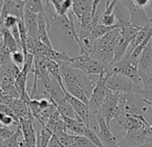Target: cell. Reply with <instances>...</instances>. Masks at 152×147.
<instances>
[{
  "label": "cell",
  "mask_w": 152,
  "mask_h": 147,
  "mask_svg": "<svg viewBox=\"0 0 152 147\" xmlns=\"http://www.w3.org/2000/svg\"><path fill=\"white\" fill-rule=\"evenodd\" d=\"M121 37V29H115L94 41L91 57L106 65H111Z\"/></svg>",
  "instance_id": "6da1fadb"
},
{
  "label": "cell",
  "mask_w": 152,
  "mask_h": 147,
  "mask_svg": "<svg viewBox=\"0 0 152 147\" xmlns=\"http://www.w3.org/2000/svg\"><path fill=\"white\" fill-rule=\"evenodd\" d=\"M60 69L64 85H77L85 93L89 99L91 98L97 83L91 78V76L81 69L70 66L69 64L60 65Z\"/></svg>",
  "instance_id": "7a4b0ae2"
},
{
  "label": "cell",
  "mask_w": 152,
  "mask_h": 147,
  "mask_svg": "<svg viewBox=\"0 0 152 147\" xmlns=\"http://www.w3.org/2000/svg\"><path fill=\"white\" fill-rule=\"evenodd\" d=\"M73 68H78L84 71L89 76L91 75H107L113 71L112 65H106L91 57L89 53L80 54L74 57V61L70 65Z\"/></svg>",
  "instance_id": "3957f363"
},
{
  "label": "cell",
  "mask_w": 152,
  "mask_h": 147,
  "mask_svg": "<svg viewBox=\"0 0 152 147\" xmlns=\"http://www.w3.org/2000/svg\"><path fill=\"white\" fill-rule=\"evenodd\" d=\"M112 65H113L114 72L127 77L136 86L140 87V85L142 82H141V78H140V72H139L138 61L132 59L130 56H124V57L122 60H120L119 62Z\"/></svg>",
  "instance_id": "277c9868"
},
{
  "label": "cell",
  "mask_w": 152,
  "mask_h": 147,
  "mask_svg": "<svg viewBox=\"0 0 152 147\" xmlns=\"http://www.w3.org/2000/svg\"><path fill=\"white\" fill-rule=\"evenodd\" d=\"M107 77L106 75L99 76V79L96 83V86L93 90V93L90 98L89 101V110L90 113L92 114L94 117L98 113L99 108L107 99V95L111 91H109L106 85Z\"/></svg>",
  "instance_id": "5b68a950"
},
{
  "label": "cell",
  "mask_w": 152,
  "mask_h": 147,
  "mask_svg": "<svg viewBox=\"0 0 152 147\" xmlns=\"http://www.w3.org/2000/svg\"><path fill=\"white\" fill-rule=\"evenodd\" d=\"M106 77V85L109 91L129 95L133 94L135 85L127 77L116 74L115 72H114V70L111 73L107 74Z\"/></svg>",
  "instance_id": "8992f818"
},
{
  "label": "cell",
  "mask_w": 152,
  "mask_h": 147,
  "mask_svg": "<svg viewBox=\"0 0 152 147\" xmlns=\"http://www.w3.org/2000/svg\"><path fill=\"white\" fill-rule=\"evenodd\" d=\"M121 94L122 93H120L110 92L98 111V113L105 118L108 126H110V122L115 119L119 113V101Z\"/></svg>",
  "instance_id": "52a82bcc"
},
{
  "label": "cell",
  "mask_w": 152,
  "mask_h": 147,
  "mask_svg": "<svg viewBox=\"0 0 152 147\" xmlns=\"http://www.w3.org/2000/svg\"><path fill=\"white\" fill-rule=\"evenodd\" d=\"M100 2L99 0H73L72 11L78 21L91 15L94 17Z\"/></svg>",
  "instance_id": "ba28073f"
},
{
  "label": "cell",
  "mask_w": 152,
  "mask_h": 147,
  "mask_svg": "<svg viewBox=\"0 0 152 147\" xmlns=\"http://www.w3.org/2000/svg\"><path fill=\"white\" fill-rule=\"evenodd\" d=\"M124 7L128 10L130 15V23L132 26L137 28H143L144 26L150 24L151 19H149L144 9L137 7L133 5L132 1H121Z\"/></svg>",
  "instance_id": "9c48e42d"
},
{
  "label": "cell",
  "mask_w": 152,
  "mask_h": 147,
  "mask_svg": "<svg viewBox=\"0 0 152 147\" xmlns=\"http://www.w3.org/2000/svg\"><path fill=\"white\" fill-rule=\"evenodd\" d=\"M96 120L98 122V125L99 126V137L100 138L101 142L103 143L105 147H120L119 142L115 135L112 133L110 126H107L105 118L99 113L95 116Z\"/></svg>",
  "instance_id": "30bf717a"
},
{
  "label": "cell",
  "mask_w": 152,
  "mask_h": 147,
  "mask_svg": "<svg viewBox=\"0 0 152 147\" xmlns=\"http://www.w3.org/2000/svg\"><path fill=\"white\" fill-rule=\"evenodd\" d=\"M25 4V1H11V0L4 1L1 9V16L3 20L5 21V19L9 15H13L20 20H23Z\"/></svg>",
  "instance_id": "8fae6325"
},
{
  "label": "cell",
  "mask_w": 152,
  "mask_h": 147,
  "mask_svg": "<svg viewBox=\"0 0 152 147\" xmlns=\"http://www.w3.org/2000/svg\"><path fill=\"white\" fill-rule=\"evenodd\" d=\"M65 93V98L66 100L69 101V103L72 105V109L74 110L75 113H76V116H78L83 123L90 127V116H91V113H90V110H89V106L87 104H85L84 102L81 101L80 100L74 98L73 96H72L71 94H69L66 91H64Z\"/></svg>",
  "instance_id": "7c38bea8"
},
{
  "label": "cell",
  "mask_w": 152,
  "mask_h": 147,
  "mask_svg": "<svg viewBox=\"0 0 152 147\" xmlns=\"http://www.w3.org/2000/svg\"><path fill=\"white\" fill-rule=\"evenodd\" d=\"M34 118L20 119V126L23 135V141L31 146H37V134L33 124Z\"/></svg>",
  "instance_id": "4fadbf2b"
},
{
  "label": "cell",
  "mask_w": 152,
  "mask_h": 147,
  "mask_svg": "<svg viewBox=\"0 0 152 147\" xmlns=\"http://www.w3.org/2000/svg\"><path fill=\"white\" fill-rule=\"evenodd\" d=\"M140 76L143 84V88L135 85L133 89V94H140L143 96L144 99L152 101V73L140 74Z\"/></svg>",
  "instance_id": "5bb4252c"
},
{
  "label": "cell",
  "mask_w": 152,
  "mask_h": 147,
  "mask_svg": "<svg viewBox=\"0 0 152 147\" xmlns=\"http://www.w3.org/2000/svg\"><path fill=\"white\" fill-rule=\"evenodd\" d=\"M41 81V80H40ZM42 82V81H41ZM45 88L47 89L51 100H53L56 104L65 99V93L61 87L59 83L51 76V80L48 83L42 82Z\"/></svg>",
  "instance_id": "9a60e30c"
},
{
  "label": "cell",
  "mask_w": 152,
  "mask_h": 147,
  "mask_svg": "<svg viewBox=\"0 0 152 147\" xmlns=\"http://www.w3.org/2000/svg\"><path fill=\"white\" fill-rule=\"evenodd\" d=\"M23 22L29 35L34 41L39 40V25H38V15H35L29 10L25 9Z\"/></svg>",
  "instance_id": "2e32d148"
},
{
  "label": "cell",
  "mask_w": 152,
  "mask_h": 147,
  "mask_svg": "<svg viewBox=\"0 0 152 147\" xmlns=\"http://www.w3.org/2000/svg\"><path fill=\"white\" fill-rule=\"evenodd\" d=\"M138 67H139L140 74L152 73L151 72V68H152V40L141 53V55L139 58Z\"/></svg>",
  "instance_id": "e0dca14e"
},
{
  "label": "cell",
  "mask_w": 152,
  "mask_h": 147,
  "mask_svg": "<svg viewBox=\"0 0 152 147\" xmlns=\"http://www.w3.org/2000/svg\"><path fill=\"white\" fill-rule=\"evenodd\" d=\"M8 106L12 109V110L14 111L15 116L19 119L33 118L31 112H30L28 104L23 100H22L21 98L20 99H12L9 101Z\"/></svg>",
  "instance_id": "ac0fdd59"
},
{
  "label": "cell",
  "mask_w": 152,
  "mask_h": 147,
  "mask_svg": "<svg viewBox=\"0 0 152 147\" xmlns=\"http://www.w3.org/2000/svg\"><path fill=\"white\" fill-rule=\"evenodd\" d=\"M45 65L49 73V75L55 78L58 83L59 85H61V87L64 89V91L65 90L64 88V82H63V77H62V74H61V69H60V65L51 60V59H48V58H45Z\"/></svg>",
  "instance_id": "d6986e66"
},
{
  "label": "cell",
  "mask_w": 152,
  "mask_h": 147,
  "mask_svg": "<svg viewBox=\"0 0 152 147\" xmlns=\"http://www.w3.org/2000/svg\"><path fill=\"white\" fill-rule=\"evenodd\" d=\"M51 5L53 6L57 16H64L72 10V0H51Z\"/></svg>",
  "instance_id": "ffe728a7"
},
{
  "label": "cell",
  "mask_w": 152,
  "mask_h": 147,
  "mask_svg": "<svg viewBox=\"0 0 152 147\" xmlns=\"http://www.w3.org/2000/svg\"><path fill=\"white\" fill-rule=\"evenodd\" d=\"M64 88L69 94H71L72 96H73L74 98L80 100L81 101L84 102L85 104H87L89 106V101L90 99L87 97V95L85 94V93L77 85H64Z\"/></svg>",
  "instance_id": "44dd1931"
},
{
  "label": "cell",
  "mask_w": 152,
  "mask_h": 147,
  "mask_svg": "<svg viewBox=\"0 0 152 147\" xmlns=\"http://www.w3.org/2000/svg\"><path fill=\"white\" fill-rule=\"evenodd\" d=\"M56 107H57V110L59 111V113L62 117H66V118H73V119L77 118V116H76L74 110L72 109V107L69 103V101L66 100V98L64 100H63L62 101H60L59 103H57Z\"/></svg>",
  "instance_id": "7402d4cb"
},
{
  "label": "cell",
  "mask_w": 152,
  "mask_h": 147,
  "mask_svg": "<svg viewBox=\"0 0 152 147\" xmlns=\"http://www.w3.org/2000/svg\"><path fill=\"white\" fill-rule=\"evenodd\" d=\"M1 37H2V41L4 42L5 46L8 49V50L11 52V54L14 53V52H16L18 50H22V49H20L19 46L17 45V43L15 41V40L14 39L10 30L7 29L4 32V33L1 35Z\"/></svg>",
  "instance_id": "603a6c76"
},
{
  "label": "cell",
  "mask_w": 152,
  "mask_h": 147,
  "mask_svg": "<svg viewBox=\"0 0 152 147\" xmlns=\"http://www.w3.org/2000/svg\"><path fill=\"white\" fill-rule=\"evenodd\" d=\"M117 29L116 25L115 26H112V27H108V26H105L102 24H98L96 27H94L91 31V40L94 42L95 40L104 37L105 35H107L108 32H110L111 31Z\"/></svg>",
  "instance_id": "cb8c5ba5"
},
{
  "label": "cell",
  "mask_w": 152,
  "mask_h": 147,
  "mask_svg": "<svg viewBox=\"0 0 152 147\" xmlns=\"http://www.w3.org/2000/svg\"><path fill=\"white\" fill-rule=\"evenodd\" d=\"M27 79H28V76L25 75V74H23L21 71L20 75L18 76V77L16 78V80L15 82V87L17 90V92L19 93L21 98H23L28 93L27 92V88H26Z\"/></svg>",
  "instance_id": "d4e9b609"
},
{
  "label": "cell",
  "mask_w": 152,
  "mask_h": 147,
  "mask_svg": "<svg viewBox=\"0 0 152 147\" xmlns=\"http://www.w3.org/2000/svg\"><path fill=\"white\" fill-rule=\"evenodd\" d=\"M25 2V9L29 10L30 12L35 15H39L44 12V5L41 0H28Z\"/></svg>",
  "instance_id": "484cf974"
},
{
  "label": "cell",
  "mask_w": 152,
  "mask_h": 147,
  "mask_svg": "<svg viewBox=\"0 0 152 147\" xmlns=\"http://www.w3.org/2000/svg\"><path fill=\"white\" fill-rule=\"evenodd\" d=\"M83 136L88 138L96 147H105L103 143L101 142L100 138L99 137L98 134L95 131H93L91 127H88V126L85 127Z\"/></svg>",
  "instance_id": "4316f807"
},
{
  "label": "cell",
  "mask_w": 152,
  "mask_h": 147,
  "mask_svg": "<svg viewBox=\"0 0 152 147\" xmlns=\"http://www.w3.org/2000/svg\"><path fill=\"white\" fill-rule=\"evenodd\" d=\"M11 59L16 66H18L19 68L22 69L24 65V62H25V55L23 50H18L16 52L12 53Z\"/></svg>",
  "instance_id": "83f0119b"
},
{
  "label": "cell",
  "mask_w": 152,
  "mask_h": 147,
  "mask_svg": "<svg viewBox=\"0 0 152 147\" xmlns=\"http://www.w3.org/2000/svg\"><path fill=\"white\" fill-rule=\"evenodd\" d=\"M0 124L2 125V126H6V127L9 126L11 125H14V124L18 126L17 123L15 121V119L12 117H10L7 114H4V113H0Z\"/></svg>",
  "instance_id": "f1b7e54d"
},
{
  "label": "cell",
  "mask_w": 152,
  "mask_h": 147,
  "mask_svg": "<svg viewBox=\"0 0 152 147\" xmlns=\"http://www.w3.org/2000/svg\"><path fill=\"white\" fill-rule=\"evenodd\" d=\"M15 134V131H12L10 129H8L6 126H0V137H1L4 141L9 139L10 137H12Z\"/></svg>",
  "instance_id": "f546056e"
},
{
  "label": "cell",
  "mask_w": 152,
  "mask_h": 147,
  "mask_svg": "<svg viewBox=\"0 0 152 147\" xmlns=\"http://www.w3.org/2000/svg\"><path fill=\"white\" fill-rule=\"evenodd\" d=\"M17 23H18V19L13 15H9L7 16L5 21H4V24H5V27L8 30H11L13 27H15V25H17Z\"/></svg>",
  "instance_id": "4dcf8cb0"
},
{
  "label": "cell",
  "mask_w": 152,
  "mask_h": 147,
  "mask_svg": "<svg viewBox=\"0 0 152 147\" xmlns=\"http://www.w3.org/2000/svg\"><path fill=\"white\" fill-rule=\"evenodd\" d=\"M10 32H11V33H12V35H13L14 39L15 40V41H16L17 45L19 46L20 49H22V50H23V49H22V42H21V37H20V32H19L18 25H15V27H13V28L10 30Z\"/></svg>",
  "instance_id": "1f68e13d"
},
{
  "label": "cell",
  "mask_w": 152,
  "mask_h": 147,
  "mask_svg": "<svg viewBox=\"0 0 152 147\" xmlns=\"http://www.w3.org/2000/svg\"><path fill=\"white\" fill-rule=\"evenodd\" d=\"M132 3L137 7H140L141 9H145L150 6L151 1H149V0H132Z\"/></svg>",
  "instance_id": "d6a6232c"
},
{
  "label": "cell",
  "mask_w": 152,
  "mask_h": 147,
  "mask_svg": "<svg viewBox=\"0 0 152 147\" xmlns=\"http://www.w3.org/2000/svg\"><path fill=\"white\" fill-rule=\"evenodd\" d=\"M48 147H63V146L59 143V141L56 138V136L53 135V136H52V138L50 140V143H49V144H48Z\"/></svg>",
  "instance_id": "836d02e7"
},
{
  "label": "cell",
  "mask_w": 152,
  "mask_h": 147,
  "mask_svg": "<svg viewBox=\"0 0 152 147\" xmlns=\"http://www.w3.org/2000/svg\"><path fill=\"white\" fill-rule=\"evenodd\" d=\"M135 147H152V142L146 143H143V144H140V145H138Z\"/></svg>",
  "instance_id": "e575fe53"
},
{
  "label": "cell",
  "mask_w": 152,
  "mask_h": 147,
  "mask_svg": "<svg viewBox=\"0 0 152 147\" xmlns=\"http://www.w3.org/2000/svg\"><path fill=\"white\" fill-rule=\"evenodd\" d=\"M1 146H4V140L0 137V147H1Z\"/></svg>",
  "instance_id": "d590c367"
},
{
  "label": "cell",
  "mask_w": 152,
  "mask_h": 147,
  "mask_svg": "<svg viewBox=\"0 0 152 147\" xmlns=\"http://www.w3.org/2000/svg\"><path fill=\"white\" fill-rule=\"evenodd\" d=\"M1 147H4V146H1Z\"/></svg>",
  "instance_id": "8d00e7d4"
}]
</instances>
